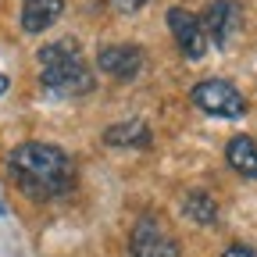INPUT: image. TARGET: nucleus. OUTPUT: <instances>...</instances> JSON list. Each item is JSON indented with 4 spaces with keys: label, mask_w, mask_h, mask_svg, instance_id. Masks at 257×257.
<instances>
[{
    "label": "nucleus",
    "mask_w": 257,
    "mask_h": 257,
    "mask_svg": "<svg viewBox=\"0 0 257 257\" xmlns=\"http://www.w3.org/2000/svg\"><path fill=\"white\" fill-rule=\"evenodd\" d=\"M143 64H147V54L136 43H104L96 50V68L118 82H133L143 72Z\"/></svg>",
    "instance_id": "obj_5"
},
{
    "label": "nucleus",
    "mask_w": 257,
    "mask_h": 257,
    "mask_svg": "<svg viewBox=\"0 0 257 257\" xmlns=\"http://www.w3.org/2000/svg\"><path fill=\"white\" fill-rule=\"evenodd\" d=\"M168 29L175 36V47L182 50L186 61H200L207 54V36H204V25H200V15H193L186 8H172L168 11Z\"/></svg>",
    "instance_id": "obj_6"
},
{
    "label": "nucleus",
    "mask_w": 257,
    "mask_h": 257,
    "mask_svg": "<svg viewBox=\"0 0 257 257\" xmlns=\"http://www.w3.org/2000/svg\"><path fill=\"white\" fill-rule=\"evenodd\" d=\"M128 257H179V239L154 214H143L128 236Z\"/></svg>",
    "instance_id": "obj_4"
},
{
    "label": "nucleus",
    "mask_w": 257,
    "mask_h": 257,
    "mask_svg": "<svg viewBox=\"0 0 257 257\" xmlns=\"http://www.w3.org/2000/svg\"><path fill=\"white\" fill-rule=\"evenodd\" d=\"M64 15V0H22V32H29V36H40V32H47L57 18Z\"/></svg>",
    "instance_id": "obj_9"
},
{
    "label": "nucleus",
    "mask_w": 257,
    "mask_h": 257,
    "mask_svg": "<svg viewBox=\"0 0 257 257\" xmlns=\"http://www.w3.org/2000/svg\"><path fill=\"white\" fill-rule=\"evenodd\" d=\"M221 257H257V250L246 246V243H232V246H225V250H221Z\"/></svg>",
    "instance_id": "obj_13"
},
{
    "label": "nucleus",
    "mask_w": 257,
    "mask_h": 257,
    "mask_svg": "<svg viewBox=\"0 0 257 257\" xmlns=\"http://www.w3.org/2000/svg\"><path fill=\"white\" fill-rule=\"evenodd\" d=\"M147 4H150V0H111V8L121 11V15H136V11H143Z\"/></svg>",
    "instance_id": "obj_12"
},
{
    "label": "nucleus",
    "mask_w": 257,
    "mask_h": 257,
    "mask_svg": "<svg viewBox=\"0 0 257 257\" xmlns=\"http://www.w3.org/2000/svg\"><path fill=\"white\" fill-rule=\"evenodd\" d=\"M36 57H40V82H43V89L50 96H57V100H72V96L93 93L96 79H93L89 64L82 57V47L72 36L40 47Z\"/></svg>",
    "instance_id": "obj_2"
},
{
    "label": "nucleus",
    "mask_w": 257,
    "mask_h": 257,
    "mask_svg": "<svg viewBox=\"0 0 257 257\" xmlns=\"http://www.w3.org/2000/svg\"><path fill=\"white\" fill-rule=\"evenodd\" d=\"M8 89H11V79H8V75H4V72H0V96H4V93H8Z\"/></svg>",
    "instance_id": "obj_14"
},
{
    "label": "nucleus",
    "mask_w": 257,
    "mask_h": 257,
    "mask_svg": "<svg viewBox=\"0 0 257 257\" xmlns=\"http://www.w3.org/2000/svg\"><path fill=\"white\" fill-rule=\"evenodd\" d=\"M8 175L29 200H40V204L68 197L79 182L72 154L54 143H43V140L18 143L8 154Z\"/></svg>",
    "instance_id": "obj_1"
},
{
    "label": "nucleus",
    "mask_w": 257,
    "mask_h": 257,
    "mask_svg": "<svg viewBox=\"0 0 257 257\" xmlns=\"http://www.w3.org/2000/svg\"><path fill=\"white\" fill-rule=\"evenodd\" d=\"M225 161H229V168L239 172L243 179H257V140L250 136H232L225 143Z\"/></svg>",
    "instance_id": "obj_10"
},
{
    "label": "nucleus",
    "mask_w": 257,
    "mask_h": 257,
    "mask_svg": "<svg viewBox=\"0 0 257 257\" xmlns=\"http://www.w3.org/2000/svg\"><path fill=\"white\" fill-rule=\"evenodd\" d=\"M104 143L118 150H147L154 143V133L143 118H128V121H114L104 128Z\"/></svg>",
    "instance_id": "obj_8"
},
{
    "label": "nucleus",
    "mask_w": 257,
    "mask_h": 257,
    "mask_svg": "<svg viewBox=\"0 0 257 257\" xmlns=\"http://www.w3.org/2000/svg\"><path fill=\"white\" fill-rule=\"evenodd\" d=\"M189 100L197 111L211 114V118H243L246 114V96L225 79H204L189 89Z\"/></svg>",
    "instance_id": "obj_3"
},
{
    "label": "nucleus",
    "mask_w": 257,
    "mask_h": 257,
    "mask_svg": "<svg viewBox=\"0 0 257 257\" xmlns=\"http://www.w3.org/2000/svg\"><path fill=\"white\" fill-rule=\"evenodd\" d=\"M182 214H186L189 221H197V225H214V221H218V204H214L211 193L193 189V193H186V197H182Z\"/></svg>",
    "instance_id": "obj_11"
},
{
    "label": "nucleus",
    "mask_w": 257,
    "mask_h": 257,
    "mask_svg": "<svg viewBox=\"0 0 257 257\" xmlns=\"http://www.w3.org/2000/svg\"><path fill=\"white\" fill-rule=\"evenodd\" d=\"M4 214H8V204H4V200H0V218H4Z\"/></svg>",
    "instance_id": "obj_15"
},
{
    "label": "nucleus",
    "mask_w": 257,
    "mask_h": 257,
    "mask_svg": "<svg viewBox=\"0 0 257 257\" xmlns=\"http://www.w3.org/2000/svg\"><path fill=\"white\" fill-rule=\"evenodd\" d=\"M200 25H204V36L207 43H214L218 50L229 47L232 32L239 29V4L236 0H211L200 15Z\"/></svg>",
    "instance_id": "obj_7"
}]
</instances>
